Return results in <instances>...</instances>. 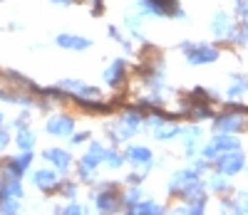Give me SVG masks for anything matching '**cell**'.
Returning <instances> with one entry per match:
<instances>
[{"label": "cell", "instance_id": "cell-12", "mask_svg": "<svg viewBox=\"0 0 248 215\" xmlns=\"http://www.w3.org/2000/svg\"><path fill=\"white\" fill-rule=\"evenodd\" d=\"M20 146H23V148H30V146H32V134H28V131L20 134Z\"/></svg>", "mask_w": 248, "mask_h": 215}, {"label": "cell", "instance_id": "cell-11", "mask_svg": "<svg viewBox=\"0 0 248 215\" xmlns=\"http://www.w3.org/2000/svg\"><path fill=\"white\" fill-rule=\"evenodd\" d=\"M238 119H221L218 121V129H238Z\"/></svg>", "mask_w": 248, "mask_h": 215}, {"label": "cell", "instance_id": "cell-5", "mask_svg": "<svg viewBox=\"0 0 248 215\" xmlns=\"http://www.w3.org/2000/svg\"><path fill=\"white\" fill-rule=\"evenodd\" d=\"M229 148H236V141H233V139H216V141L209 146V151H206V154L214 156L216 151H229Z\"/></svg>", "mask_w": 248, "mask_h": 215}, {"label": "cell", "instance_id": "cell-6", "mask_svg": "<svg viewBox=\"0 0 248 215\" xmlns=\"http://www.w3.org/2000/svg\"><path fill=\"white\" fill-rule=\"evenodd\" d=\"M55 181H57V178H55V173H50V171H37V173H35V183H37L40 188H45V190L52 188Z\"/></svg>", "mask_w": 248, "mask_h": 215}, {"label": "cell", "instance_id": "cell-9", "mask_svg": "<svg viewBox=\"0 0 248 215\" xmlns=\"http://www.w3.org/2000/svg\"><path fill=\"white\" fill-rule=\"evenodd\" d=\"M122 70H124V64H122V62H114V67H112V70L107 72V79H109L112 84H117L114 79H119V74H122Z\"/></svg>", "mask_w": 248, "mask_h": 215}, {"label": "cell", "instance_id": "cell-7", "mask_svg": "<svg viewBox=\"0 0 248 215\" xmlns=\"http://www.w3.org/2000/svg\"><path fill=\"white\" fill-rule=\"evenodd\" d=\"M47 158H52V163L60 166V168H67L70 166V156L65 151H47Z\"/></svg>", "mask_w": 248, "mask_h": 215}, {"label": "cell", "instance_id": "cell-14", "mask_svg": "<svg viewBox=\"0 0 248 215\" xmlns=\"http://www.w3.org/2000/svg\"><path fill=\"white\" fill-rule=\"evenodd\" d=\"M5 139H8L5 134H0V148H3V146H5Z\"/></svg>", "mask_w": 248, "mask_h": 215}, {"label": "cell", "instance_id": "cell-1", "mask_svg": "<svg viewBox=\"0 0 248 215\" xmlns=\"http://www.w3.org/2000/svg\"><path fill=\"white\" fill-rule=\"evenodd\" d=\"M57 42H60L62 47H72V50H85V47H90V40H85V37H72V35H60Z\"/></svg>", "mask_w": 248, "mask_h": 215}, {"label": "cell", "instance_id": "cell-3", "mask_svg": "<svg viewBox=\"0 0 248 215\" xmlns=\"http://www.w3.org/2000/svg\"><path fill=\"white\" fill-rule=\"evenodd\" d=\"M47 131L50 134H70L72 131V121L70 119H55L47 124Z\"/></svg>", "mask_w": 248, "mask_h": 215}, {"label": "cell", "instance_id": "cell-13", "mask_svg": "<svg viewBox=\"0 0 248 215\" xmlns=\"http://www.w3.org/2000/svg\"><path fill=\"white\" fill-rule=\"evenodd\" d=\"M107 158H109V163H112V166H119V163H122V158H119L117 154H107Z\"/></svg>", "mask_w": 248, "mask_h": 215}, {"label": "cell", "instance_id": "cell-2", "mask_svg": "<svg viewBox=\"0 0 248 215\" xmlns=\"http://www.w3.org/2000/svg\"><path fill=\"white\" fill-rule=\"evenodd\" d=\"M241 168H243V156H241V154L226 156V158L221 161V171H223V173H236V171H241Z\"/></svg>", "mask_w": 248, "mask_h": 215}, {"label": "cell", "instance_id": "cell-8", "mask_svg": "<svg viewBox=\"0 0 248 215\" xmlns=\"http://www.w3.org/2000/svg\"><path fill=\"white\" fill-rule=\"evenodd\" d=\"M129 158H134V163H144V161L152 158V154L147 151V148H132V151H129Z\"/></svg>", "mask_w": 248, "mask_h": 215}, {"label": "cell", "instance_id": "cell-10", "mask_svg": "<svg viewBox=\"0 0 248 215\" xmlns=\"http://www.w3.org/2000/svg\"><path fill=\"white\" fill-rule=\"evenodd\" d=\"M226 28H229V23H226V15H218V17H216V23H214V30H216L218 35H223Z\"/></svg>", "mask_w": 248, "mask_h": 215}, {"label": "cell", "instance_id": "cell-4", "mask_svg": "<svg viewBox=\"0 0 248 215\" xmlns=\"http://www.w3.org/2000/svg\"><path fill=\"white\" fill-rule=\"evenodd\" d=\"M218 57V52L216 50H209V47H199L196 52H191V62H214Z\"/></svg>", "mask_w": 248, "mask_h": 215}, {"label": "cell", "instance_id": "cell-15", "mask_svg": "<svg viewBox=\"0 0 248 215\" xmlns=\"http://www.w3.org/2000/svg\"><path fill=\"white\" fill-rule=\"evenodd\" d=\"M0 119H3V116H0Z\"/></svg>", "mask_w": 248, "mask_h": 215}]
</instances>
